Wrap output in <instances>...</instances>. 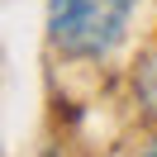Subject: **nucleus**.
<instances>
[{"instance_id": "f257e3e1", "label": "nucleus", "mask_w": 157, "mask_h": 157, "mask_svg": "<svg viewBox=\"0 0 157 157\" xmlns=\"http://www.w3.org/2000/svg\"><path fill=\"white\" fill-rule=\"evenodd\" d=\"M138 0H48V43L67 57H105L128 29Z\"/></svg>"}, {"instance_id": "f03ea898", "label": "nucleus", "mask_w": 157, "mask_h": 157, "mask_svg": "<svg viewBox=\"0 0 157 157\" xmlns=\"http://www.w3.org/2000/svg\"><path fill=\"white\" fill-rule=\"evenodd\" d=\"M133 81H138V100L157 114V52H152V57H143V67H138Z\"/></svg>"}, {"instance_id": "7ed1b4c3", "label": "nucleus", "mask_w": 157, "mask_h": 157, "mask_svg": "<svg viewBox=\"0 0 157 157\" xmlns=\"http://www.w3.org/2000/svg\"><path fill=\"white\" fill-rule=\"evenodd\" d=\"M138 157H157V138H152V143H147V147H143Z\"/></svg>"}]
</instances>
